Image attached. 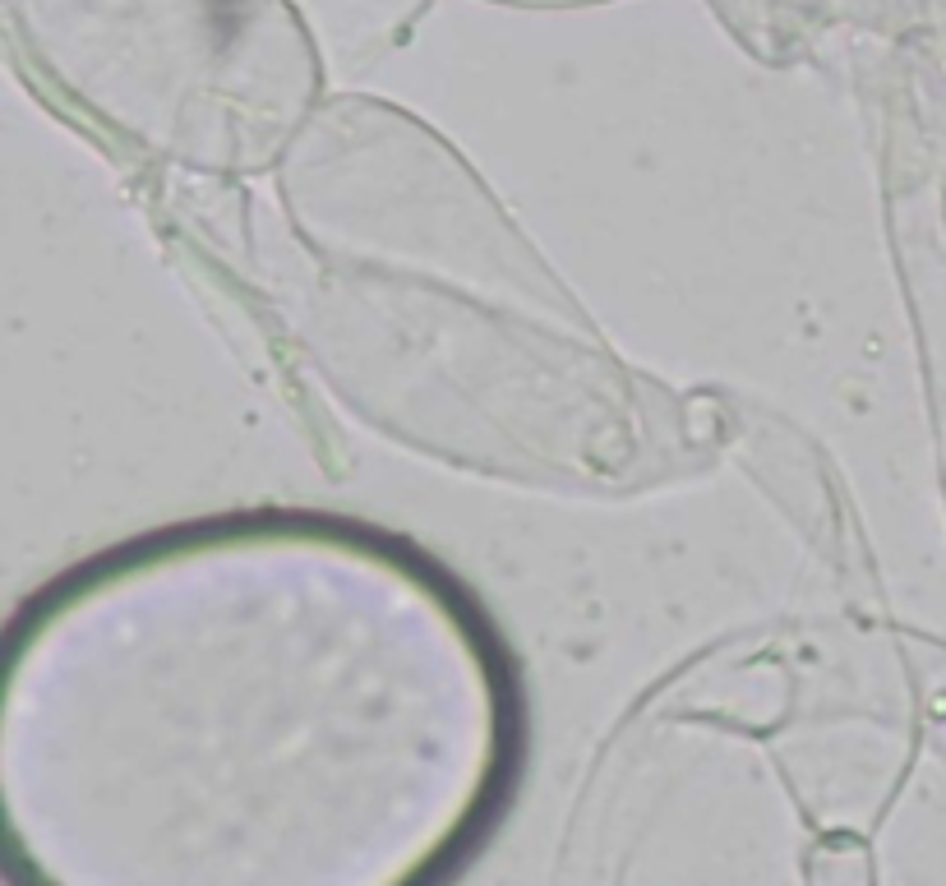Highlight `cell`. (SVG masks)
I'll list each match as a JSON object with an SVG mask.
<instances>
[{"label": "cell", "mask_w": 946, "mask_h": 886, "mask_svg": "<svg viewBox=\"0 0 946 886\" xmlns=\"http://www.w3.org/2000/svg\"><path fill=\"white\" fill-rule=\"evenodd\" d=\"M199 596L116 563L42 614L5 707V808L37 886H420L485 817L503 697L485 642L374 545L185 540Z\"/></svg>", "instance_id": "6da1fadb"}]
</instances>
